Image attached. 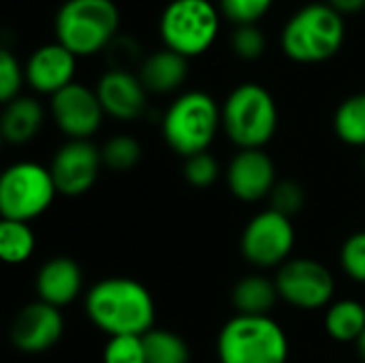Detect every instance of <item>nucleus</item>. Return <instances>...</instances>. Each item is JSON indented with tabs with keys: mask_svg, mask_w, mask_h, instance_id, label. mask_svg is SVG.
I'll return each instance as SVG.
<instances>
[{
	"mask_svg": "<svg viewBox=\"0 0 365 363\" xmlns=\"http://www.w3.org/2000/svg\"><path fill=\"white\" fill-rule=\"evenodd\" d=\"M340 261L344 272L357 280V282H365V231H359L355 235H351L340 252Z\"/></svg>",
	"mask_w": 365,
	"mask_h": 363,
	"instance_id": "nucleus-32",
	"label": "nucleus"
},
{
	"mask_svg": "<svg viewBox=\"0 0 365 363\" xmlns=\"http://www.w3.org/2000/svg\"><path fill=\"white\" fill-rule=\"evenodd\" d=\"M107 51L111 53V68H120V71H130L128 64L139 56L137 43H133L126 36H115L111 41V45L107 47Z\"/></svg>",
	"mask_w": 365,
	"mask_h": 363,
	"instance_id": "nucleus-33",
	"label": "nucleus"
},
{
	"mask_svg": "<svg viewBox=\"0 0 365 363\" xmlns=\"http://www.w3.org/2000/svg\"><path fill=\"white\" fill-rule=\"evenodd\" d=\"M229 190L242 201H259L276 186V167L263 150H240L227 169Z\"/></svg>",
	"mask_w": 365,
	"mask_h": 363,
	"instance_id": "nucleus-15",
	"label": "nucleus"
},
{
	"mask_svg": "<svg viewBox=\"0 0 365 363\" xmlns=\"http://www.w3.org/2000/svg\"><path fill=\"white\" fill-rule=\"evenodd\" d=\"M334 128L344 143L365 148V92L340 103L334 116Z\"/></svg>",
	"mask_w": 365,
	"mask_h": 363,
	"instance_id": "nucleus-23",
	"label": "nucleus"
},
{
	"mask_svg": "<svg viewBox=\"0 0 365 363\" xmlns=\"http://www.w3.org/2000/svg\"><path fill=\"white\" fill-rule=\"evenodd\" d=\"M90 321L109 338L145 336L154 329L156 306L150 291L130 278H107L86 295Z\"/></svg>",
	"mask_w": 365,
	"mask_h": 363,
	"instance_id": "nucleus-1",
	"label": "nucleus"
},
{
	"mask_svg": "<svg viewBox=\"0 0 365 363\" xmlns=\"http://www.w3.org/2000/svg\"><path fill=\"white\" fill-rule=\"evenodd\" d=\"M75 68H77V56L71 53L58 41H53V43L41 45L38 49L30 53L24 66L26 83L41 94L53 96L73 83Z\"/></svg>",
	"mask_w": 365,
	"mask_h": 363,
	"instance_id": "nucleus-14",
	"label": "nucleus"
},
{
	"mask_svg": "<svg viewBox=\"0 0 365 363\" xmlns=\"http://www.w3.org/2000/svg\"><path fill=\"white\" fill-rule=\"evenodd\" d=\"M346 24L327 2L302 6L280 32V47L287 58L299 64H317L334 58L344 45Z\"/></svg>",
	"mask_w": 365,
	"mask_h": 363,
	"instance_id": "nucleus-2",
	"label": "nucleus"
},
{
	"mask_svg": "<svg viewBox=\"0 0 365 363\" xmlns=\"http://www.w3.org/2000/svg\"><path fill=\"white\" fill-rule=\"evenodd\" d=\"M188 71V58L165 47L143 58V62L139 64V79L148 92L169 94L186 81Z\"/></svg>",
	"mask_w": 365,
	"mask_h": 363,
	"instance_id": "nucleus-18",
	"label": "nucleus"
},
{
	"mask_svg": "<svg viewBox=\"0 0 365 363\" xmlns=\"http://www.w3.org/2000/svg\"><path fill=\"white\" fill-rule=\"evenodd\" d=\"M148 363H188L190 349L184 338L167 329H150L143 336Z\"/></svg>",
	"mask_w": 365,
	"mask_h": 363,
	"instance_id": "nucleus-24",
	"label": "nucleus"
},
{
	"mask_svg": "<svg viewBox=\"0 0 365 363\" xmlns=\"http://www.w3.org/2000/svg\"><path fill=\"white\" fill-rule=\"evenodd\" d=\"M295 246V229L291 218L265 210L257 214L244 229L242 252L248 263L257 267H276L289 261V255Z\"/></svg>",
	"mask_w": 365,
	"mask_h": 363,
	"instance_id": "nucleus-9",
	"label": "nucleus"
},
{
	"mask_svg": "<svg viewBox=\"0 0 365 363\" xmlns=\"http://www.w3.org/2000/svg\"><path fill=\"white\" fill-rule=\"evenodd\" d=\"M222 124V111L218 103L201 90L180 94L163 118V137L167 145L184 158L207 152L218 126Z\"/></svg>",
	"mask_w": 365,
	"mask_h": 363,
	"instance_id": "nucleus-4",
	"label": "nucleus"
},
{
	"mask_svg": "<svg viewBox=\"0 0 365 363\" xmlns=\"http://www.w3.org/2000/svg\"><path fill=\"white\" fill-rule=\"evenodd\" d=\"M269 201H272L269 210L291 218V216H295L304 208L306 193H304V188L297 182L287 180V182H280V184L274 186V190L269 195Z\"/></svg>",
	"mask_w": 365,
	"mask_h": 363,
	"instance_id": "nucleus-30",
	"label": "nucleus"
},
{
	"mask_svg": "<svg viewBox=\"0 0 365 363\" xmlns=\"http://www.w3.org/2000/svg\"><path fill=\"white\" fill-rule=\"evenodd\" d=\"M81 285H83L81 270L68 257L49 259L36 274L38 300L53 308H62L75 302L77 295L81 293Z\"/></svg>",
	"mask_w": 365,
	"mask_h": 363,
	"instance_id": "nucleus-17",
	"label": "nucleus"
},
{
	"mask_svg": "<svg viewBox=\"0 0 365 363\" xmlns=\"http://www.w3.org/2000/svg\"><path fill=\"white\" fill-rule=\"evenodd\" d=\"M272 4L274 0H218L220 13L235 26L259 24L267 15Z\"/></svg>",
	"mask_w": 365,
	"mask_h": 363,
	"instance_id": "nucleus-26",
	"label": "nucleus"
},
{
	"mask_svg": "<svg viewBox=\"0 0 365 363\" xmlns=\"http://www.w3.org/2000/svg\"><path fill=\"white\" fill-rule=\"evenodd\" d=\"M103 363H148L143 336H115L109 338Z\"/></svg>",
	"mask_w": 365,
	"mask_h": 363,
	"instance_id": "nucleus-27",
	"label": "nucleus"
},
{
	"mask_svg": "<svg viewBox=\"0 0 365 363\" xmlns=\"http://www.w3.org/2000/svg\"><path fill=\"white\" fill-rule=\"evenodd\" d=\"M43 120H45V113L36 98L17 96L4 105V111L0 118V133L6 143L24 145L38 135Z\"/></svg>",
	"mask_w": 365,
	"mask_h": 363,
	"instance_id": "nucleus-19",
	"label": "nucleus"
},
{
	"mask_svg": "<svg viewBox=\"0 0 365 363\" xmlns=\"http://www.w3.org/2000/svg\"><path fill=\"white\" fill-rule=\"evenodd\" d=\"M222 126L240 150H263L278 128V107L259 83L237 86L222 105Z\"/></svg>",
	"mask_w": 365,
	"mask_h": 363,
	"instance_id": "nucleus-5",
	"label": "nucleus"
},
{
	"mask_svg": "<svg viewBox=\"0 0 365 363\" xmlns=\"http://www.w3.org/2000/svg\"><path fill=\"white\" fill-rule=\"evenodd\" d=\"M265 45H267L265 34L261 32V28L257 24H252V26H235V30L231 34V49L242 60L261 58L263 51H265Z\"/></svg>",
	"mask_w": 365,
	"mask_h": 363,
	"instance_id": "nucleus-29",
	"label": "nucleus"
},
{
	"mask_svg": "<svg viewBox=\"0 0 365 363\" xmlns=\"http://www.w3.org/2000/svg\"><path fill=\"white\" fill-rule=\"evenodd\" d=\"M103 163L113 171H128L141 160V145L130 135H115L103 145Z\"/></svg>",
	"mask_w": 365,
	"mask_h": 363,
	"instance_id": "nucleus-25",
	"label": "nucleus"
},
{
	"mask_svg": "<svg viewBox=\"0 0 365 363\" xmlns=\"http://www.w3.org/2000/svg\"><path fill=\"white\" fill-rule=\"evenodd\" d=\"M329 6H334L340 15H355L365 9V0H327Z\"/></svg>",
	"mask_w": 365,
	"mask_h": 363,
	"instance_id": "nucleus-34",
	"label": "nucleus"
},
{
	"mask_svg": "<svg viewBox=\"0 0 365 363\" xmlns=\"http://www.w3.org/2000/svg\"><path fill=\"white\" fill-rule=\"evenodd\" d=\"M220 30V9L210 0H171L158 21V32L167 49L195 58L205 53Z\"/></svg>",
	"mask_w": 365,
	"mask_h": 363,
	"instance_id": "nucleus-7",
	"label": "nucleus"
},
{
	"mask_svg": "<svg viewBox=\"0 0 365 363\" xmlns=\"http://www.w3.org/2000/svg\"><path fill=\"white\" fill-rule=\"evenodd\" d=\"M36 248L34 231L28 223L4 220L0 223V257L9 265L26 263Z\"/></svg>",
	"mask_w": 365,
	"mask_h": 363,
	"instance_id": "nucleus-22",
	"label": "nucleus"
},
{
	"mask_svg": "<svg viewBox=\"0 0 365 363\" xmlns=\"http://www.w3.org/2000/svg\"><path fill=\"white\" fill-rule=\"evenodd\" d=\"M58 195L51 171L36 163H15L0 178V212L4 220L30 223Z\"/></svg>",
	"mask_w": 365,
	"mask_h": 363,
	"instance_id": "nucleus-8",
	"label": "nucleus"
},
{
	"mask_svg": "<svg viewBox=\"0 0 365 363\" xmlns=\"http://www.w3.org/2000/svg\"><path fill=\"white\" fill-rule=\"evenodd\" d=\"M357 351H359V357H361V362L365 363V332L361 334V338L357 340Z\"/></svg>",
	"mask_w": 365,
	"mask_h": 363,
	"instance_id": "nucleus-35",
	"label": "nucleus"
},
{
	"mask_svg": "<svg viewBox=\"0 0 365 363\" xmlns=\"http://www.w3.org/2000/svg\"><path fill=\"white\" fill-rule=\"evenodd\" d=\"M103 156L88 139L66 141L51 160V178L60 195L79 197L88 193L101 171Z\"/></svg>",
	"mask_w": 365,
	"mask_h": 363,
	"instance_id": "nucleus-11",
	"label": "nucleus"
},
{
	"mask_svg": "<svg viewBox=\"0 0 365 363\" xmlns=\"http://www.w3.org/2000/svg\"><path fill=\"white\" fill-rule=\"evenodd\" d=\"M325 327L338 342H357L365 332V306L355 300H342L327 310Z\"/></svg>",
	"mask_w": 365,
	"mask_h": 363,
	"instance_id": "nucleus-21",
	"label": "nucleus"
},
{
	"mask_svg": "<svg viewBox=\"0 0 365 363\" xmlns=\"http://www.w3.org/2000/svg\"><path fill=\"white\" fill-rule=\"evenodd\" d=\"M278 297L280 293L276 282L263 276H248L233 289V306L237 308V315L246 317H269Z\"/></svg>",
	"mask_w": 365,
	"mask_h": 363,
	"instance_id": "nucleus-20",
	"label": "nucleus"
},
{
	"mask_svg": "<svg viewBox=\"0 0 365 363\" xmlns=\"http://www.w3.org/2000/svg\"><path fill=\"white\" fill-rule=\"evenodd\" d=\"M26 81V71L19 60L6 47L0 49V101L6 105L19 96L21 83Z\"/></svg>",
	"mask_w": 365,
	"mask_h": 363,
	"instance_id": "nucleus-28",
	"label": "nucleus"
},
{
	"mask_svg": "<svg viewBox=\"0 0 365 363\" xmlns=\"http://www.w3.org/2000/svg\"><path fill=\"white\" fill-rule=\"evenodd\" d=\"M51 116L66 137L88 139L101 128L105 111L96 96V90L73 81L51 96Z\"/></svg>",
	"mask_w": 365,
	"mask_h": 363,
	"instance_id": "nucleus-12",
	"label": "nucleus"
},
{
	"mask_svg": "<svg viewBox=\"0 0 365 363\" xmlns=\"http://www.w3.org/2000/svg\"><path fill=\"white\" fill-rule=\"evenodd\" d=\"M276 287L284 302L302 310L323 308L336 291L331 272L314 259H291L280 265Z\"/></svg>",
	"mask_w": 365,
	"mask_h": 363,
	"instance_id": "nucleus-10",
	"label": "nucleus"
},
{
	"mask_svg": "<svg viewBox=\"0 0 365 363\" xmlns=\"http://www.w3.org/2000/svg\"><path fill=\"white\" fill-rule=\"evenodd\" d=\"M64 332V321L58 308L34 302L19 310L11 325V342L24 353H45L58 344Z\"/></svg>",
	"mask_w": 365,
	"mask_h": 363,
	"instance_id": "nucleus-13",
	"label": "nucleus"
},
{
	"mask_svg": "<svg viewBox=\"0 0 365 363\" xmlns=\"http://www.w3.org/2000/svg\"><path fill=\"white\" fill-rule=\"evenodd\" d=\"M148 90L143 88L139 75L133 71L109 68L101 75L96 83V96L103 105V111L115 120H137L145 109Z\"/></svg>",
	"mask_w": 365,
	"mask_h": 363,
	"instance_id": "nucleus-16",
	"label": "nucleus"
},
{
	"mask_svg": "<svg viewBox=\"0 0 365 363\" xmlns=\"http://www.w3.org/2000/svg\"><path fill=\"white\" fill-rule=\"evenodd\" d=\"M118 28L120 9L113 0H66L56 13V41L77 58L105 51Z\"/></svg>",
	"mask_w": 365,
	"mask_h": 363,
	"instance_id": "nucleus-3",
	"label": "nucleus"
},
{
	"mask_svg": "<svg viewBox=\"0 0 365 363\" xmlns=\"http://www.w3.org/2000/svg\"><path fill=\"white\" fill-rule=\"evenodd\" d=\"M218 363H287L289 340L272 317H233L218 336Z\"/></svg>",
	"mask_w": 365,
	"mask_h": 363,
	"instance_id": "nucleus-6",
	"label": "nucleus"
},
{
	"mask_svg": "<svg viewBox=\"0 0 365 363\" xmlns=\"http://www.w3.org/2000/svg\"><path fill=\"white\" fill-rule=\"evenodd\" d=\"M184 178L197 186V188H207L218 180V163L210 152L195 154L186 158L184 163Z\"/></svg>",
	"mask_w": 365,
	"mask_h": 363,
	"instance_id": "nucleus-31",
	"label": "nucleus"
}]
</instances>
